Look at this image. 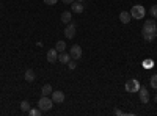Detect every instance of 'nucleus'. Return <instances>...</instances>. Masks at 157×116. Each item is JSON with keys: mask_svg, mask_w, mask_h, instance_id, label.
<instances>
[{"mask_svg": "<svg viewBox=\"0 0 157 116\" xmlns=\"http://www.w3.org/2000/svg\"><path fill=\"white\" fill-rule=\"evenodd\" d=\"M138 89H140V82L135 80V79H130L126 82V91L130 94V93H138Z\"/></svg>", "mask_w": 157, "mask_h": 116, "instance_id": "4", "label": "nucleus"}, {"mask_svg": "<svg viewBox=\"0 0 157 116\" xmlns=\"http://www.w3.org/2000/svg\"><path fill=\"white\" fill-rule=\"evenodd\" d=\"M149 85H151V88L157 89V74H155V75H152L151 79H149Z\"/></svg>", "mask_w": 157, "mask_h": 116, "instance_id": "20", "label": "nucleus"}, {"mask_svg": "<svg viewBox=\"0 0 157 116\" xmlns=\"http://www.w3.org/2000/svg\"><path fill=\"white\" fill-rule=\"evenodd\" d=\"M52 91H54V89H52V86L47 83V85H44L43 86V89H41V93H43V96H50L52 94Z\"/></svg>", "mask_w": 157, "mask_h": 116, "instance_id": "16", "label": "nucleus"}, {"mask_svg": "<svg viewBox=\"0 0 157 116\" xmlns=\"http://www.w3.org/2000/svg\"><path fill=\"white\" fill-rule=\"evenodd\" d=\"M69 55H71V58L72 60H80L82 58V47L78 46V44H74L72 47H71V50H69Z\"/></svg>", "mask_w": 157, "mask_h": 116, "instance_id": "5", "label": "nucleus"}, {"mask_svg": "<svg viewBox=\"0 0 157 116\" xmlns=\"http://www.w3.org/2000/svg\"><path fill=\"white\" fill-rule=\"evenodd\" d=\"M50 97H52V100L55 102V104H61V102H64V93L63 91H52V94H50Z\"/></svg>", "mask_w": 157, "mask_h": 116, "instance_id": "7", "label": "nucleus"}, {"mask_svg": "<svg viewBox=\"0 0 157 116\" xmlns=\"http://www.w3.org/2000/svg\"><path fill=\"white\" fill-rule=\"evenodd\" d=\"M61 2H63L64 5H71V3L74 2V0H61Z\"/></svg>", "mask_w": 157, "mask_h": 116, "instance_id": "25", "label": "nucleus"}, {"mask_svg": "<svg viewBox=\"0 0 157 116\" xmlns=\"http://www.w3.org/2000/svg\"><path fill=\"white\" fill-rule=\"evenodd\" d=\"M71 11L72 13H77V14H80V13H83V5H82V2H72L71 3Z\"/></svg>", "mask_w": 157, "mask_h": 116, "instance_id": "10", "label": "nucleus"}, {"mask_svg": "<svg viewBox=\"0 0 157 116\" xmlns=\"http://www.w3.org/2000/svg\"><path fill=\"white\" fill-rule=\"evenodd\" d=\"M55 49H57L58 54H60V52H64V50H66V41H57Z\"/></svg>", "mask_w": 157, "mask_h": 116, "instance_id": "15", "label": "nucleus"}, {"mask_svg": "<svg viewBox=\"0 0 157 116\" xmlns=\"http://www.w3.org/2000/svg\"><path fill=\"white\" fill-rule=\"evenodd\" d=\"M77 2H85V0H77Z\"/></svg>", "mask_w": 157, "mask_h": 116, "instance_id": "27", "label": "nucleus"}, {"mask_svg": "<svg viewBox=\"0 0 157 116\" xmlns=\"http://www.w3.org/2000/svg\"><path fill=\"white\" fill-rule=\"evenodd\" d=\"M145 14H146V9L143 8V5H134L130 8V16L134 19H141L145 17Z\"/></svg>", "mask_w": 157, "mask_h": 116, "instance_id": "3", "label": "nucleus"}, {"mask_svg": "<svg viewBox=\"0 0 157 116\" xmlns=\"http://www.w3.org/2000/svg\"><path fill=\"white\" fill-rule=\"evenodd\" d=\"M115 114H118V116H124V114H127V113H124V111H121L120 108H115Z\"/></svg>", "mask_w": 157, "mask_h": 116, "instance_id": "24", "label": "nucleus"}, {"mask_svg": "<svg viewBox=\"0 0 157 116\" xmlns=\"http://www.w3.org/2000/svg\"><path fill=\"white\" fill-rule=\"evenodd\" d=\"M141 35H143V39L146 43H151L157 38V24L154 19H148L143 24V28H141Z\"/></svg>", "mask_w": 157, "mask_h": 116, "instance_id": "1", "label": "nucleus"}, {"mask_svg": "<svg viewBox=\"0 0 157 116\" xmlns=\"http://www.w3.org/2000/svg\"><path fill=\"white\" fill-rule=\"evenodd\" d=\"M138 96H140V100L143 102V104H148V102H149V93H148V89L145 86H140Z\"/></svg>", "mask_w": 157, "mask_h": 116, "instance_id": "8", "label": "nucleus"}, {"mask_svg": "<svg viewBox=\"0 0 157 116\" xmlns=\"http://www.w3.org/2000/svg\"><path fill=\"white\" fill-rule=\"evenodd\" d=\"M38 107L43 111H49L52 107H54V100H52V97H49V96H43L38 100Z\"/></svg>", "mask_w": 157, "mask_h": 116, "instance_id": "2", "label": "nucleus"}, {"mask_svg": "<svg viewBox=\"0 0 157 116\" xmlns=\"http://www.w3.org/2000/svg\"><path fill=\"white\" fill-rule=\"evenodd\" d=\"M71 60H72V58H71V55H69V54H66V50H64V52H60V54H58V61H60V63H63V64H68Z\"/></svg>", "mask_w": 157, "mask_h": 116, "instance_id": "11", "label": "nucleus"}, {"mask_svg": "<svg viewBox=\"0 0 157 116\" xmlns=\"http://www.w3.org/2000/svg\"><path fill=\"white\" fill-rule=\"evenodd\" d=\"M130 19H132L130 13H127V11H121V13H120V21H121L123 24H129Z\"/></svg>", "mask_w": 157, "mask_h": 116, "instance_id": "13", "label": "nucleus"}, {"mask_svg": "<svg viewBox=\"0 0 157 116\" xmlns=\"http://www.w3.org/2000/svg\"><path fill=\"white\" fill-rule=\"evenodd\" d=\"M21 110L22 111H29L30 110V102L29 100H22L21 102Z\"/></svg>", "mask_w": 157, "mask_h": 116, "instance_id": "17", "label": "nucleus"}, {"mask_svg": "<svg viewBox=\"0 0 157 116\" xmlns=\"http://www.w3.org/2000/svg\"><path fill=\"white\" fill-rule=\"evenodd\" d=\"M47 61L49 63L58 61V52H57V49H50L49 52H47Z\"/></svg>", "mask_w": 157, "mask_h": 116, "instance_id": "9", "label": "nucleus"}, {"mask_svg": "<svg viewBox=\"0 0 157 116\" xmlns=\"http://www.w3.org/2000/svg\"><path fill=\"white\" fill-rule=\"evenodd\" d=\"M25 80H27L29 83H32V82H35V79H36V75H35V72H33V69H27L25 71Z\"/></svg>", "mask_w": 157, "mask_h": 116, "instance_id": "14", "label": "nucleus"}, {"mask_svg": "<svg viewBox=\"0 0 157 116\" xmlns=\"http://www.w3.org/2000/svg\"><path fill=\"white\" fill-rule=\"evenodd\" d=\"M43 2H44L46 5H55V3L58 2V0H43Z\"/></svg>", "mask_w": 157, "mask_h": 116, "instance_id": "23", "label": "nucleus"}, {"mask_svg": "<svg viewBox=\"0 0 157 116\" xmlns=\"http://www.w3.org/2000/svg\"><path fill=\"white\" fill-rule=\"evenodd\" d=\"M71 21H72V13H71V11L61 13V22H63V24H69Z\"/></svg>", "mask_w": 157, "mask_h": 116, "instance_id": "12", "label": "nucleus"}, {"mask_svg": "<svg viewBox=\"0 0 157 116\" xmlns=\"http://www.w3.org/2000/svg\"><path fill=\"white\" fill-rule=\"evenodd\" d=\"M154 100H155V102H157V94H155V96H154Z\"/></svg>", "mask_w": 157, "mask_h": 116, "instance_id": "26", "label": "nucleus"}, {"mask_svg": "<svg viewBox=\"0 0 157 116\" xmlns=\"http://www.w3.org/2000/svg\"><path fill=\"white\" fill-rule=\"evenodd\" d=\"M29 113H30L32 116H39V114L43 113V110L39 108V107H38V108H30V110H29Z\"/></svg>", "mask_w": 157, "mask_h": 116, "instance_id": "19", "label": "nucleus"}, {"mask_svg": "<svg viewBox=\"0 0 157 116\" xmlns=\"http://www.w3.org/2000/svg\"><path fill=\"white\" fill-rule=\"evenodd\" d=\"M152 66H154V61H152V60H149V58H148V60L143 61V68H145V69H151Z\"/></svg>", "mask_w": 157, "mask_h": 116, "instance_id": "18", "label": "nucleus"}, {"mask_svg": "<svg viewBox=\"0 0 157 116\" xmlns=\"http://www.w3.org/2000/svg\"><path fill=\"white\" fill-rule=\"evenodd\" d=\"M75 30H77L75 24L69 22L68 27H66V30H64V36H66V39H72V38L75 36Z\"/></svg>", "mask_w": 157, "mask_h": 116, "instance_id": "6", "label": "nucleus"}, {"mask_svg": "<svg viewBox=\"0 0 157 116\" xmlns=\"http://www.w3.org/2000/svg\"><path fill=\"white\" fill-rule=\"evenodd\" d=\"M149 14H151V17H157V5H151V8H149Z\"/></svg>", "mask_w": 157, "mask_h": 116, "instance_id": "21", "label": "nucleus"}, {"mask_svg": "<svg viewBox=\"0 0 157 116\" xmlns=\"http://www.w3.org/2000/svg\"><path fill=\"white\" fill-rule=\"evenodd\" d=\"M75 68H77V63H75V60H71V61L68 63V69H69V71H74Z\"/></svg>", "mask_w": 157, "mask_h": 116, "instance_id": "22", "label": "nucleus"}]
</instances>
